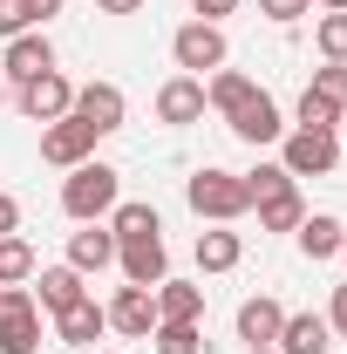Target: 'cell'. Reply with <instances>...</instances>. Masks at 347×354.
I'll return each instance as SVG.
<instances>
[{"label": "cell", "mask_w": 347, "mask_h": 354, "mask_svg": "<svg viewBox=\"0 0 347 354\" xmlns=\"http://www.w3.org/2000/svg\"><path fill=\"white\" fill-rule=\"evenodd\" d=\"M7 232H21V198H14V191H0V239H7Z\"/></svg>", "instance_id": "836d02e7"}, {"label": "cell", "mask_w": 347, "mask_h": 354, "mask_svg": "<svg viewBox=\"0 0 347 354\" xmlns=\"http://www.w3.org/2000/svg\"><path fill=\"white\" fill-rule=\"evenodd\" d=\"M102 313H109V327H116V334H130V341H150V327H157V293L123 279V286L109 293V307H102Z\"/></svg>", "instance_id": "30bf717a"}, {"label": "cell", "mask_w": 347, "mask_h": 354, "mask_svg": "<svg viewBox=\"0 0 347 354\" xmlns=\"http://www.w3.org/2000/svg\"><path fill=\"white\" fill-rule=\"evenodd\" d=\"M313 95H327V102H334V109H347V62H327V68H313Z\"/></svg>", "instance_id": "f1b7e54d"}, {"label": "cell", "mask_w": 347, "mask_h": 354, "mask_svg": "<svg viewBox=\"0 0 347 354\" xmlns=\"http://www.w3.org/2000/svg\"><path fill=\"white\" fill-rule=\"evenodd\" d=\"M225 123H232V136H238V143H252V150H265V143H279V136H286V116H279V102H272L265 88L252 95V102H238Z\"/></svg>", "instance_id": "8fae6325"}, {"label": "cell", "mask_w": 347, "mask_h": 354, "mask_svg": "<svg viewBox=\"0 0 347 354\" xmlns=\"http://www.w3.org/2000/svg\"><path fill=\"white\" fill-rule=\"evenodd\" d=\"M109 232H116V245H123V239H157V232H164V218H157V205H116V212H109Z\"/></svg>", "instance_id": "d4e9b609"}, {"label": "cell", "mask_w": 347, "mask_h": 354, "mask_svg": "<svg viewBox=\"0 0 347 354\" xmlns=\"http://www.w3.org/2000/svg\"><path fill=\"white\" fill-rule=\"evenodd\" d=\"M75 300H88L75 266H35V307L41 313H62V307H75Z\"/></svg>", "instance_id": "9a60e30c"}, {"label": "cell", "mask_w": 347, "mask_h": 354, "mask_svg": "<svg viewBox=\"0 0 347 354\" xmlns=\"http://www.w3.org/2000/svg\"><path fill=\"white\" fill-rule=\"evenodd\" d=\"M341 116H347V109H334L327 95H313V88H306V95H300V116H293V123H300V130H341Z\"/></svg>", "instance_id": "4316f807"}, {"label": "cell", "mask_w": 347, "mask_h": 354, "mask_svg": "<svg viewBox=\"0 0 347 354\" xmlns=\"http://www.w3.org/2000/svg\"><path fill=\"white\" fill-rule=\"evenodd\" d=\"M327 327H334V341H347V286H334V300H327Z\"/></svg>", "instance_id": "d6a6232c"}, {"label": "cell", "mask_w": 347, "mask_h": 354, "mask_svg": "<svg viewBox=\"0 0 347 354\" xmlns=\"http://www.w3.org/2000/svg\"><path fill=\"white\" fill-rule=\"evenodd\" d=\"M300 218H306V198H300V184H286V191L259 198V232H300Z\"/></svg>", "instance_id": "603a6c76"}, {"label": "cell", "mask_w": 347, "mask_h": 354, "mask_svg": "<svg viewBox=\"0 0 347 354\" xmlns=\"http://www.w3.org/2000/svg\"><path fill=\"white\" fill-rule=\"evenodd\" d=\"M293 239H300V252H306V259H334V252H341V239H347V225L334 218V212H306Z\"/></svg>", "instance_id": "d6986e66"}, {"label": "cell", "mask_w": 347, "mask_h": 354, "mask_svg": "<svg viewBox=\"0 0 347 354\" xmlns=\"http://www.w3.org/2000/svg\"><path fill=\"white\" fill-rule=\"evenodd\" d=\"M116 205H123V171H116V164H95V157H88V164H75V171L62 177V212L75 225L109 218Z\"/></svg>", "instance_id": "6da1fadb"}, {"label": "cell", "mask_w": 347, "mask_h": 354, "mask_svg": "<svg viewBox=\"0 0 347 354\" xmlns=\"http://www.w3.org/2000/svg\"><path fill=\"white\" fill-rule=\"evenodd\" d=\"M28 279H35V245L21 232H7L0 239V286H28Z\"/></svg>", "instance_id": "484cf974"}, {"label": "cell", "mask_w": 347, "mask_h": 354, "mask_svg": "<svg viewBox=\"0 0 347 354\" xmlns=\"http://www.w3.org/2000/svg\"><path fill=\"white\" fill-rule=\"evenodd\" d=\"M313 7H320V14H347V0H313Z\"/></svg>", "instance_id": "74e56055"}, {"label": "cell", "mask_w": 347, "mask_h": 354, "mask_svg": "<svg viewBox=\"0 0 347 354\" xmlns=\"http://www.w3.org/2000/svg\"><path fill=\"white\" fill-rule=\"evenodd\" d=\"M0 102H7V95H0Z\"/></svg>", "instance_id": "60d3db41"}, {"label": "cell", "mask_w": 347, "mask_h": 354, "mask_svg": "<svg viewBox=\"0 0 347 354\" xmlns=\"http://www.w3.org/2000/svg\"><path fill=\"white\" fill-rule=\"evenodd\" d=\"M198 116H205V82H198V75H171V82L157 88V123L184 130V123H198Z\"/></svg>", "instance_id": "5bb4252c"}, {"label": "cell", "mask_w": 347, "mask_h": 354, "mask_svg": "<svg viewBox=\"0 0 347 354\" xmlns=\"http://www.w3.org/2000/svg\"><path fill=\"white\" fill-rule=\"evenodd\" d=\"M48 320H55V348H95L109 334V313L95 307V300H75V307L48 313Z\"/></svg>", "instance_id": "4fadbf2b"}, {"label": "cell", "mask_w": 347, "mask_h": 354, "mask_svg": "<svg viewBox=\"0 0 347 354\" xmlns=\"http://www.w3.org/2000/svg\"><path fill=\"white\" fill-rule=\"evenodd\" d=\"M21 116L28 123H55V116H68L75 109V82L62 75V68H48V75H35V82H21Z\"/></svg>", "instance_id": "52a82bcc"}, {"label": "cell", "mask_w": 347, "mask_h": 354, "mask_svg": "<svg viewBox=\"0 0 347 354\" xmlns=\"http://www.w3.org/2000/svg\"><path fill=\"white\" fill-rule=\"evenodd\" d=\"M184 198H191V212L212 225H232L252 212V191H245V177L238 171H191L184 177Z\"/></svg>", "instance_id": "7a4b0ae2"}, {"label": "cell", "mask_w": 347, "mask_h": 354, "mask_svg": "<svg viewBox=\"0 0 347 354\" xmlns=\"http://www.w3.org/2000/svg\"><path fill=\"white\" fill-rule=\"evenodd\" d=\"M150 348L157 354H205V327L198 320H157L150 327Z\"/></svg>", "instance_id": "cb8c5ba5"}, {"label": "cell", "mask_w": 347, "mask_h": 354, "mask_svg": "<svg viewBox=\"0 0 347 354\" xmlns=\"http://www.w3.org/2000/svg\"><path fill=\"white\" fill-rule=\"evenodd\" d=\"M313 48H320L327 62H347V14H320V28H313Z\"/></svg>", "instance_id": "83f0119b"}, {"label": "cell", "mask_w": 347, "mask_h": 354, "mask_svg": "<svg viewBox=\"0 0 347 354\" xmlns=\"http://www.w3.org/2000/svg\"><path fill=\"white\" fill-rule=\"evenodd\" d=\"M245 354H279V348H245Z\"/></svg>", "instance_id": "f35d334b"}, {"label": "cell", "mask_w": 347, "mask_h": 354, "mask_svg": "<svg viewBox=\"0 0 347 354\" xmlns=\"http://www.w3.org/2000/svg\"><path fill=\"white\" fill-rule=\"evenodd\" d=\"M95 143H102V136L88 130L82 116H55V123H41V164L75 171V164H88V157H95Z\"/></svg>", "instance_id": "8992f818"}, {"label": "cell", "mask_w": 347, "mask_h": 354, "mask_svg": "<svg viewBox=\"0 0 347 354\" xmlns=\"http://www.w3.org/2000/svg\"><path fill=\"white\" fill-rule=\"evenodd\" d=\"M238 259H245V239L238 232H225V225L198 232V272H232Z\"/></svg>", "instance_id": "44dd1931"}, {"label": "cell", "mask_w": 347, "mask_h": 354, "mask_svg": "<svg viewBox=\"0 0 347 354\" xmlns=\"http://www.w3.org/2000/svg\"><path fill=\"white\" fill-rule=\"evenodd\" d=\"M116 266H123V279H130V286H157V279H171L164 232H157V239H123V245H116Z\"/></svg>", "instance_id": "7c38bea8"}, {"label": "cell", "mask_w": 347, "mask_h": 354, "mask_svg": "<svg viewBox=\"0 0 347 354\" xmlns=\"http://www.w3.org/2000/svg\"><path fill=\"white\" fill-rule=\"evenodd\" d=\"M341 252H347V239H341Z\"/></svg>", "instance_id": "ab89813d"}, {"label": "cell", "mask_w": 347, "mask_h": 354, "mask_svg": "<svg viewBox=\"0 0 347 354\" xmlns=\"http://www.w3.org/2000/svg\"><path fill=\"white\" fill-rule=\"evenodd\" d=\"M252 95H259L252 75H238V68H212V82H205V109L232 116V109H238V102H252Z\"/></svg>", "instance_id": "7402d4cb"}, {"label": "cell", "mask_w": 347, "mask_h": 354, "mask_svg": "<svg viewBox=\"0 0 347 354\" xmlns=\"http://www.w3.org/2000/svg\"><path fill=\"white\" fill-rule=\"evenodd\" d=\"M55 68V41H48L41 28H28V35H14V41L0 48V75L21 88V82H35V75H48Z\"/></svg>", "instance_id": "9c48e42d"}, {"label": "cell", "mask_w": 347, "mask_h": 354, "mask_svg": "<svg viewBox=\"0 0 347 354\" xmlns=\"http://www.w3.org/2000/svg\"><path fill=\"white\" fill-rule=\"evenodd\" d=\"M28 7H35V28H41V21H55V14L68 7V0H28Z\"/></svg>", "instance_id": "d590c367"}, {"label": "cell", "mask_w": 347, "mask_h": 354, "mask_svg": "<svg viewBox=\"0 0 347 354\" xmlns=\"http://www.w3.org/2000/svg\"><path fill=\"white\" fill-rule=\"evenodd\" d=\"M157 320H205V286L191 279H157Z\"/></svg>", "instance_id": "ffe728a7"}, {"label": "cell", "mask_w": 347, "mask_h": 354, "mask_svg": "<svg viewBox=\"0 0 347 354\" xmlns=\"http://www.w3.org/2000/svg\"><path fill=\"white\" fill-rule=\"evenodd\" d=\"M35 28V7L28 0H0V41H14V35H28Z\"/></svg>", "instance_id": "4dcf8cb0"}, {"label": "cell", "mask_w": 347, "mask_h": 354, "mask_svg": "<svg viewBox=\"0 0 347 354\" xmlns=\"http://www.w3.org/2000/svg\"><path fill=\"white\" fill-rule=\"evenodd\" d=\"M41 348V307L28 286H0V354H35Z\"/></svg>", "instance_id": "5b68a950"}, {"label": "cell", "mask_w": 347, "mask_h": 354, "mask_svg": "<svg viewBox=\"0 0 347 354\" xmlns=\"http://www.w3.org/2000/svg\"><path fill=\"white\" fill-rule=\"evenodd\" d=\"M68 116H82L95 136H109V130H123V116H130V95H123L116 82H82Z\"/></svg>", "instance_id": "ba28073f"}, {"label": "cell", "mask_w": 347, "mask_h": 354, "mask_svg": "<svg viewBox=\"0 0 347 354\" xmlns=\"http://www.w3.org/2000/svg\"><path fill=\"white\" fill-rule=\"evenodd\" d=\"M171 55H177V68H184V75H198V82H205L212 68L232 62V41H225V28H212V21H184V28L171 35Z\"/></svg>", "instance_id": "3957f363"}, {"label": "cell", "mask_w": 347, "mask_h": 354, "mask_svg": "<svg viewBox=\"0 0 347 354\" xmlns=\"http://www.w3.org/2000/svg\"><path fill=\"white\" fill-rule=\"evenodd\" d=\"M279 327H286V307H279L272 293H252V300L238 307V341H245V348H272Z\"/></svg>", "instance_id": "2e32d148"}, {"label": "cell", "mask_w": 347, "mask_h": 354, "mask_svg": "<svg viewBox=\"0 0 347 354\" xmlns=\"http://www.w3.org/2000/svg\"><path fill=\"white\" fill-rule=\"evenodd\" d=\"M232 7H238V0H191V14H198V21H212V28L232 14Z\"/></svg>", "instance_id": "e575fe53"}, {"label": "cell", "mask_w": 347, "mask_h": 354, "mask_svg": "<svg viewBox=\"0 0 347 354\" xmlns=\"http://www.w3.org/2000/svg\"><path fill=\"white\" fill-rule=\"evenodd\" d=\"M259 14L286 28V21H300V14H313V0H259Z\"/></svg>", "instance_id": "1f68e13d"}, {"label": "cell", "mask_w": 347, "mask_h": 354, "mask_svg": "<svg viewBox=\"0 0 347 354\" xmlns=\"http://www.w3.org/2000/svg\"><path fill=\"white\" fill-rule=\"evenodd\" d=\"M279 164H286V177H334L341 171V143H334V130H286L279 136Z\"/></svg>", "instance_id": "277c9868"}, {"label": "cell", "mask_w": 347, "mask_h": 354, "mask_svg": "<svg viewBox=\"0 0 347 354\" xmlns=\"http://www.w3.org/2000/svg\"><path fill=\"white\" fill-rule=\"evenodd\" d=\"M286 184H300V177H286V164H259V171H245L252 205H259V198H272V191H286Z\"/></svg>", "instance_id": "f546056e"}, {"label": "cell", "mask_w": 347, "mask_h": 354, "mask_svg": "<svg viewBox=\"0 0 347 354\" xmlns=\"http://www.w3.org/2000/svg\"><path fill=\"white\" fill-rule=\"evenodd\" d=\"M68 266H75V272H102V266H116V232H109V225L95 218V225H82V232H68Z\"/></svg>", "instance_id": "e0dca14e"}, {"label": "cell", "mask_w": 347, "mask_h": 354, "mask_svg": "<svg viewBox=\"0 0 347 354\" xmlns=\"http://www.w3.org/2000/svg\"><path fill=\"white\" fill-rule=\"evenodd\" d=\"M279 354H327L334 348V327H327V313H286V327H279Z\"/></svg>", "instance_id": "ac0fdd59"}, {"label": "cell", "mask_w": 347, "mask_h": 354, "mask_svg": "<svg viewBox=\"0 0 347 354\" xmlns=\"http://www.w3.org/2000/svg\"><path fill=\"white\" fill-rule=\"evenodd\" d=\"M102 14H143V0H95Z\"/></svg>", "instance_id": "8d00e7d4"}]
</instances>
